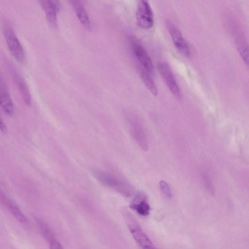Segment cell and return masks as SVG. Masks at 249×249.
<instances>
[{
  "instance_id": "7c38bea8",
  "label": "cell",
  "mask_w": 249,
  "mask_h": 249,
  "mask_svg": "<svg viewBox=\"0 0 249 249\" xmlns=\"http://www.w3.org/2000/svg\"><path fill=\"white\" fill-rule=\"evenodd\" d=\"M0 201L17 220L21 223L27 222L26 217L19 208L0 190Z\"/></svg>"
},
{
  "instance_id": "ba28073f",
  "label": "cell",
  "mask_w": 249,
  "mask_h": 249,
  "mask_svg": "<svg viewBox=\"0 0 249 249\" xmlns=\"http://www.w3.org/2000/svg\"><path fill=\"white\" fill-rule=\"evenodd\" d=\"M0 106L2 110L9 115L14 114L15 108L7 84L0 74Z\"/></svg>"
},
{
  "instance_id": "8992f818",
  "label": "cell",
  "mask_w": 249,
  "mask_h": 249,
  "mask_svg": "<svg viewBox=\"0 0 249 249\" xmlns=\"http://www.w3.org/2000/svg\"><path fill=\"white\" fill-rule=\"evenodd\" d=\"M133 53L143 69L151 75L154 74V67L152 61L144 48L137 40H132Z\"/></svg>"
},
{
  "instance_id": "7a4b0ae2",
  "label": "cell",
  "mask_w": 249,
  "mask_h": 249,
  "mask_svg": "<svg viewBox=\"0 0 249 249\" xmlns=\"http://www.w3.org/2000/svg\"><path fill=\"white\" fill-rule=\"evenodd\" d=\"M3 32L6 44L12 55L18 61L24 62L25 59V52L13 29L9 25H6L4 26Z\"/></svg>"
},
{
  "instance_id": "ffe728a7",
  "label": "cell",
  "mask_w": 249,
  "mask_h": 249,
  "mask_svg": "<svg viewBox=\"0 0 249 249\" xmlns=\"http://www.w3.org/2000/svg\"><path fill=\"white\" fill-rule=\"evenodd\" d=\"M49 243L50 249H65L55 238L52 240Z\"/></svg>"
},
{
  "instance_id": "9c48e42d",
  "label": "cell",
  "mask_w": 249,
  "mask_h": 249,
  "mask_svg": "<svg viewBox=\"0 0 249 249\" xmlns=\"http://www.w3.org/2000/svg\"><path fill=\"white\" fill-rule=\"evenodd\" d=\"M129 206L140 215L146 216L150 214L151 207L147 196L143 192L138 193L130 202Z\"/></svg>"
},
{
  "instance_id": "4fadbf2b",
  "label": "cell",
  "mask_w": 249,
  "mask_h": 249,
  "mask_svg": "<svg viewBox=\"0 0 249 249\" xmlns=\"http://www.w3.org/2000/svg\"><path fill=\"white\" fill-rule=\"evenodd\" d=\"M70 2L81 24L87 29H90L91 27L90 19L82 3L75 0H70Z\"/></svg>"
},
{
  "instance_id": "6da1fadb",
  "label": "cell",
  "mask_w": 249,
  "mask_h": 249,
  "mask_svg": "<svg viewBox=\"0 0 249 249\" xmlns=\"http://www.w3.org/2000/svg\"><path fill=\"white\" fill-rule=\"evenodd\" d=\"M92 173L95 178L103 185L111 188L126 196H129L133 194L132 186L119 178L98 169H94Z\"/></svg>"
},
{
  "instance_id": "30bf717a",
  "label": "cell",
  "mask_w": 249,
  "mask_h": 249,
  "mask_svg": "<svg viewBox=\"0 0 249 249\" xmlns=\"http://www.w3.org/2000/svg\"><path fill=\"white\" fill-rule=\"evenodd\" d=\"M39 2L45 11L46 18L53 26L57 25V15L60 10V3L56 0H42Z\"/></svg>"
},
{
  "instance_id": "277c9868",
  "label": "cell",
  "mask_w": 249,
  "mask_h": 249,
  "mask_svg": "<svg viewBox=\"0 0 249 249\" xmlns=\"http://www.w3.org/2000/svg\"><path fill=\"white\" fill-rule=\"evenodd\" d=\"M166 24L167 29L176 48L185 56L190 57L191 52L190 46L180 30L170 21H167Z\"/></svg>"
},
{
  "instance_id": "8fae6325",
  "label": "cell",
  "mask_w": 249,
  "mask_h": 249,
  "mask_svg": "<svg viewBox=\"0 0 249 249\" xmlns=\"http://www.w3.org/2000/svg\"><path fill=\"white\" fill-rule=\"evenodd\" d=\"M132 134L140 146L144 150L148 148V141L142 125L137 120L130 121Z\"/></svg>"
},
{
  "instance_id": "9a60e30c",
  "label": "cell",
  "mask_w": 249,
  "mask_h": 249,
  "mask_svg": "<svg viewBox=\"0 0 249 249\" xmlns=\"http://www.w3.org/2000/svg\"><path fill=\"white\" fill-rule=\"evenodd\" d=\"M140 75L146 88L153 95L157 96L158 89L151 76L152 75L143 68L141 69L140 71Z\"/></svg>"
},
{
  "instance_id": "ac0fdd59",
  "label": "cell",
  "mask_w": 249,
  "mask_h": 249,
  "mask_svg": "<svg viewBox=\"0 0 249 249\" xmlns=\"http://www.w3.org/2000/svg\"><path fill=\"white\" fill-rule=\"evenodd\" d=\"M160 190L165 197L170 199L172 197V192L168 183L163 180H161L159 183Z\"/></svg>"
},
{
  "instance_id": "44dd1931",
  "label": "cell",
  "mask_w": 249,
  "mask_h": 249,
  "mask_svg": "<svg viewBox=\"0 0 249 249\" xmlns=\"http://www.w3.org/2000/svg\"><path fill=\"white\" fill-rule=\"evenodd\" d=\"M0 130L3 133L7 132V127L0 115Z\"/></svg>"
},
{
  "instance_id": "e0dca14e",
  "label": "cell",
  "mask_w": 249,
  "mask_h": 249,
  "mask_svg": "<svg viewBox=\"0 0 249 249\" xmlns=\"http://www.w3.org/2000/svg\"><path fill=\"white\" fill-rule=\"evenodd\" d=\"M202 178L204 186L210 194H213L214 186L212 179L207 172L204 171L202 174Z\"/></svg>"
},
{
  "instance_id": "5b68a950",
  "label": "cell",
  "mask_w": 249,
  "mask_h": 249,
  "mask_svg": "<svg viewBox=\"0 0 249 249\" xmlns=\"http://www.w3.org/2000/svg\"><path fill=\"white\" fill-rule=\"evenodd\" d=\"M158 69L171 92L176 98L180 99L182 96L181 92L168 64L166 62H160Z\"/></svg>"
},
{
  "instance_id": "2e32d148",
  "label": "cell",
  "mask_w": 249,
  "mask_h": 249,
  "mask_svg": "<svg viewBox=\"0 0 249 249\" xmlns=\"http://www.w3.org/2000/svg\"><path fill=\"white\" fill-rule=\"evenodd\" d=\"M37 222L43 236L46 240L50 242L55 238L53 231L46 223L39 219L37 221Z\"/></svg>"
},
{
  "instance_id": "d6986e66",
  "label": "cell",
  "mask_w": 249,
  "mask_h": 249,
  "mask_svg": "<svg viewBox=\"0 0 249 249\" xmlns=\"http://www.w3.org/2000/svg\"><path fill=\"white\" fill-rule=\"evenodd\" d=\"M238 50L242 59L247 66H248V47L245 44L241 43L238 46Z\"/></svg>"
},
{
  "instance_id": "3957f363",
  "label": "cell",
  "mask_w": 249,
  "mask_h": 249,
  "mask_svg": "<svg viewBox=\"0 0 249 249\" xmlns=\"http://www.w3.org/2000/svg\"><path fill=\"white\" fill-rule=\"evenodd\" d=\"M136 17L137 23L141 28L148 29L153 26L154 14L148 1L142 0L139 1Z\"/></svg>"
},
{
  "instance_id": "5bb4252c",
  "label": "cell",
  "mask_w": 249,
  "mask_h": 249,
  "mask_svg": "<svg viewBox=\"0 0 249 249\" xmlns=\"http://www.w3.org/2000/svg\"><path fill=\"white\" fill-rule=\"evenodd\" d=\"M14 79L24 102L27 106H30L32 104L31 96L26 83L18 74H15Z\"/></svg>"
},
{
  "instance_id": "52a82bcc",
  "label": "cell",
  "mask_w": 249,
  "mask_h": 249,
  "mask_svg": "<svg viewBox=\"0 0 249 249\" xmlns=\"http://www.w3.org/2000/svg\"><path fill=\"white\" fill-rule=\"evenodd\" d=\"M128 228L135 241L142 249H157L147 234L137 224H129Z\"/></svg>"
}]
</instances>
